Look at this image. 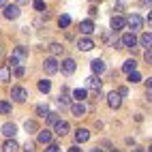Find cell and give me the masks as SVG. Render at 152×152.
<instances>
[{
    "mask_svg": "<svg viewBox=\"0 0 152 152\" xmlns=\"http://www.w3.org/2000/svg\"><path fill=\"white\" fill-rule=\"evenodd\" d=\"M75 69H77V64H75V60H73V58H64V60H62V64H60V71H62L64 75H73V73H75Z\"/></svg>",
    "mask_w": 152,
    "mask_h": 152,
    "instance_id": "obj_4",
    "label": "cell"
},
{
    "mask_svg": "<svg viewBox=\"0 0 152 152\" xmlns=\"http://www.w3.org/2000/svg\"><path fill=\"white\" fill-rule=\"evenodd\" d=\"M4 17H7V19H17V17H19V7H17V4L4 7Z\"/></svg>",
    "mask_w": 152,
    "mask_h": 152,
    "instance_id": "obj_10",
    "label": "cell"
},
{
    "mask_svg": "<svg viewBox=\"0 0 152 152\" xmlns=\"http://www.w3.org/2000/svg\"><path fill=\"white\" fill-rule=\"evenodd\" d=\"M120 41H122L124 47H135L137 45V37H135V32H124Z\"/></svg>",
    "mask_w": 152,
    "mask_h": 152,
    "instance_id": "obj_8",
    "label": "cell"
},
{
    "mask_svg": "<svg viewBox=\"0 0 152 152\" xmlns=\"http://www.w3.org/2000/svg\"><path fill=\"white\" fill-rule=\"evenodd\" d=\"M135 69H137V62H135L133 58H131V60H126V62L122 64V71H124L126 75H131V73H135Z\"/></svg>",
    "mask_w": 152,
    "mask_h": 152,
    "instance_id": "obj_21",
    "label": "cell"
},
{
    "mask_svg": "<svg viewBox=\"0 0 152 152\" xmlns=\"http://www.w3.org/2000/svg\"><path fill=\"white\" fill-rule=\"evenodd\" d=\"M58 26H60V28L71 26V15H60V17H58Z\"/></svg>",
    "mask_w": 152,
    "mask_h": 152,
    "instance_id": "obj_28",
    "label": "cell"
},
{
    "mask_svg": "<svg viewBox=\"0 0 152 152\" xmlns=\"http://www.w3.org/2000/svg\"><path fill=\"white\" fill-rule=\"evenodd\" d=\"M47 122H49V124H54V126L60 122V118H58L56 111H49V114H47Z\"/></svg>",
    "mask_w": 152,
    "mask_h": 152,
    "instance_id": "obj_30",
    "label": "cell"
},
{
    "mask_svg": "<svg viewBox=\"0 0 152 152\" xmlns=\"http://www.w3.org/2000/svg\"><path fill=\"white\" fill-rule=\"evenodd\" d=\"M118 94H120V96H126V94H129V90H126V86H122V88H118Z\"/></svg>",
    "mask_w": 152,
    "mask_h": 152,
    "instance_id": "obj_39",
    "label": "cell"
},
{
    "mask_svg": "<svg viewBox=\"0 0 152 152\" xmlns=\"http://www.w3.org/2000/svg\"><path fill=\"white\" fill-rule=\"evenodd\" d=\"M24 129H26V133H34V131H37L39 126H37V122H34V120H26Z\"/></svg>",
    "mask_w": 152,
    "mask_h": 152,
    "instance_id": "obj_29",
    "label": "cell"
},
{
    "mask_svg": "<svg viewBox=\"0 0 152 152\" xmlns=\"http://www.w3.org/2000/svg\"><path fill=\"white\" fill-rule=\"evenodd\" d=\"M129 82H131V84H139V82H141V75L135 71V73H131V75H129Z\"/></svg>",
    "mask_w": 152,
    "mask_h": 152,
    "instance_id": "obj_32",
    "label": "cell"
},
{
    "mask_svg": "<svg viewBox=\"0 0 152 152\" xmlns=\"http://www.w3.org/2000/svg\"><path fill=\"white\" fill-rule=\"evenodd\" d=\"M69 152H82V150H79L77 146H71V148H69Z\"/></svg>",
    "mask_w": 152,
    "mask_h": 152,
    "instance_id": "obj_43",
    "label": "cell"
},
{
    "mask_svg": "<svg viewBox=\"0 0 152 152\" xmlns=\"http://www.w3.org/2000/svg\"><path fill=\"white\" fill-rule=\"evenodd\" d=\"M101 84H103V82H101L99 75H90V77L86 79V90H94V92H99V90H101Z\"/></svg>",
    "mask_w": 152,
    "mask_h": 152,
    "instance_id": "obj_6",
    "label": "cell"
},
{
    "mask_svg": "<svg viewBox=\"0 0 152 152\" xmlns=\"http://www.w3.org/2000/svg\"><path fill=\"white\" fill-rule=\"evenodd\" d=\"M28 58V49L26 47H15L13 49V54H11V58H9V66H22V62Z\"/></svg>",
    "mask_w": 152,
    "mask_h": 152,
    "instance_id": "obj_1",
    "label": "cell"
},
{
    "mask_svg": "<svg viewBox=\"0 0 152 152\" xmlns=\"http://www.w3.org/2000/svg\"><path fill=\"white\" fill-rule=\"evenodd\" d=\"M24 152H34V141H26V144H24Z\"/></svg>",
    "mask_w": 152,
    "mask_h": 152,
    "instance_id": "obj_35",
    "label": "cell"
},
{
    "mask_svg": "<svg viewBox=\"0 0 152 152\" xmlns=\"http://www.w3.org/2000/svg\"><path fill=\"white\" fill-rule=\"evenodd\" d=\"M24 73H26L24 66H17V69H15V77H24Z\"/></svg>",
    "mask_w": 152,
    "mask_h": 152,
    "instance_id": "obj_37",
    "label": "cell"
},
{
    "mask_svg": "<svg viewBox=\"0 0 152 152\" xmlns=\"http://www.w3.org/2000/svg\"><path fill=\"white\" fill-rule=\"evenodd\" d=\"M43 69H45L47 75H54V73H58V71H60V66H58V62H56V58H45Z\"/></svg>",
    "mask_w": 152,
    "mask_h": 152,
    "instance_id": "obj_5",
    "label": "cell"
},
{
    "mask_svg": "<svg viewBox=\"0 0 152 152\" xmlns=\"http://www.w3.org/2000/svg\"><path fill=\"white\" fill-rule=\"evenodd\" d=\"M73 99L79 101V103H84V99H86V88H77V90H73Z\"/></svg>",
    "mask_w": 152,
    "mask_h": 152,
    "instance_id": "obj_24",
    "label": "cell"
},
{
    "mask_svg": "<svg viewBox=\"0 0 152 152\" xmlns=\"http://www.w3.org/2000/svg\"><path fill=\"white\" fill-rule=\"evenodd\" d=\"M77 47L82 49V52H90V49L94 47V43H92V39L84 37V39H79V41H77Z\"/></svg>",
    "mask_w": 152,
    "mask_h": 152,
    "instance_id": "obj_14",
    "label": "cell"
},
{
    "mask_svg": "<svg viewBox=\"0 0 152 152\" xmlns=\"http://www.w3.org/2000/svg\"><path fill=\"white\" fill-rule=\"evenodd\" d=\"M0 82H11V66H0Z\"/></svg>",
    "mask_w": 152,
    "mask_h": 152,
    "instance_id": "obj_23",
    "label": "cell"
},
{
    "mask_svg": "<svg viewBox=\"0 0 152 152\" xmlns=\"http://www.w3.org/2000/svg\"><path fill=\"white\" fill-rule=\"evenodd\" d=\"M69 133V122H64V120H60V122L56 124V135L58 137H64Z\"/></svg>",
    "mask_w": 152,
    "mask_h": 152,
    "instance_id": "obj_20",
    "label": "cell"
},
{
    "mask_svg": "<svg viewBox=\"0 0 152 152\" xmlns=\"http://www.w3.org/2000/svg\"><path fill=\"white\" fill-rule=\"evenodd\" d=\"M58 103L60 105H62V107H71V105H73V103H71V99H69V94H66V88H62V92H60V96H58Z\"/></svg>",
    "mask_w": 152,
    "mask_h": 152,
    "instance_id": "obj_22",
    "label": "cell"
},
{
    "mask_svg": "<svg viewBox=\"0 0 152 152\" xmlns=\"http://www.w3.org/2000/svg\"><path fill=\"white\" fill-rule=\"evenodd\" d=\"M111 152H118V150H111Z\"/></svg>",
    "mask_w": 152,
    "mask_h": 152,
    "instance_id": "obj_49",
    "label": "cell"
},
{
    "mask_svg": "<svg viewBox=\"0 0 152 152\" xmlns=\"http://www.w3.org/2000/svg\"><path fill=\"white\" fill-rule=\"evenodd\" d=\"M62 45H60V43H52V45H49V54H52V56H60V54H62Z\"/></svg>",
    "mask_w": 152,
    "mask_h": 152,
    "instance_id": "obj_26",
    "label": "cell"
},
{
    "mask_svg": "<svg viewBox=\"0 0 152 152\" xmlns=\"http://www.w3.org/2000/svg\"><path fill=\"white\" fill-rule=\"evenodd\" d=\"M90 152H101V150H99V148H94V150H90Z\"/></svg>",
    "mask_w": 152,
    "mask_h": 152,
    "instance_id": "obj_47",
    "label": "cell"
},
{
    "mask_svg": "<svg viewBox=\"0 0 152 152\" xmlns=\"http://www.w3.org/2000/svg\"><path fill=\"white\" fill-rule=\"evenodd\" d=\"M32 7H34V11L43 13V11H45V0H34V2H32Z\"/></svg>",
    "mask_w": 152,
    "mask_h": 152,
    "instance_id": "obj_31",
    "label": "cell"
},
{
    "mask_svg": "<svg viewBox=\"0 0 152 152\" xmlns=\"http://www.w3.org/2000/svg\"><path fill=\"white\" fill-rule=\"evenodd\" d=\"M11 99L17 101V103H24V101L28 99V90L22 88V86H13L11 88Z\"/></svg>",
    "mask_w": 152,
    "mask_h": 152,
    "instance_id": "obj_3",
    "label": "cell"
},
{
    "mask_svg": "<svg viewBox=\"0 0 152 152\" xmlns=\"http://www.w3.org/2000/svg\"><path fill=\"white\" fill-rule=\"evenodd\" d=\"M114 7L118 9V11H122V9L126 7V0H114Z\"/></svg>",
    "mask_w": 152,
    "mask_h": 152,
    "instance_id": "obj_34",
    "label": "cell"
},
{
    "mask_svg": "<svg viewBox=\"0 0 152 152\" xmlns=\"http://www.w3.org/2000/svg\"><path fill=\"white\" fill-rule=\"evenodd\" d=\"M126 26L131 28V32H139V30L144 28V19H141V15H137V13H131L126 17Z\"/></svg>",
    "mask_w": 152,
    "mask_h": 152,
    "instance_id": "obj_2",
    "label": "cell"
},
{
    "mask_svg": "<svg viewBox=\"0 0 152 152\" xmlns=\"http://www.w3.org/2000/svg\"><path fill=\"white\" fill-rule=\"evenodd\" d=\"M148 26L152 28V9H150V13H148Z\"/></svg>",
    "mask_w": 152,
    "mask_h": 152,
    "instance_id": "obj_41",
    "label": "cell"
},
{
    "mask_svg": "<svg viewBox=\"0 0 152 152\" xmlns=\"http://www.w3.org/2000/svg\"><path fill=\"white\" fill-rule=\"evenodd\" d=\"M146 86H148V88H152V77H148V82H146Z\"/></svg>",
    "mask_w": 152,
    "mask_h": 152,
    "instance_id": "obj_46",
    "label": "cell"
},
{
    "mask_svg": "<svg viewBox=\"0 0 152 152\" xmlns=\"http://www.w3.org/2000/svg\"><path fill=\"white\" fill-rule=\"evenodd\" d=\"M37 114H39V116H43V118H47V114H49L47 105H39V107H37Z\"/></svg>",
    "mask_w": 152,
    "mask_h": 152,
    "instance_id": "obj_33",
    "label": "cell"
},
{
    "mask_svg": "<svg viewBox=\"0 0 152 152\" xmlns=\"http://www.w3.org/2000/svg\"><path fill=\"white\" fill-rule=\"evenodd\" d=\"M131 152H148V150H144V148H135V150H131Z\"/></svg>",
    "mask_w": 152,
    "mask_h": 152,
    "instance_id": "obj_45",
    "label": "cell"
},
{
    "mask_svg": "<svg viewBox=\"0 0 152 152\" xmlns=\"http://www.w3.org/2000/svg\"><path fill=\"white\" fill-rule=\"evenodd\" d=\"M144 60L148 64H152V49H146V54H144Z\"/></svg>",
    "mask_w": 152,
    "mask_h": 152,
    "instance_id": "obj_36",
    "label": "cell"
},
{
    "mask_svg": "<svg viewBox=\"0 0 152 152\" xmlns=\"http://www.w3.org/2000/svg\"><path fill=\"white\" fill-rule=\"evenodd\" d=\"M39 90L47 94L49 90H52V82H49V79H41V82H39Z\"/></svg>",
    "mask_w": 152,
    "mask_h": 152,
    "instance_id": "obj_25",
    "label": "cell"
},
{
    "mask_svg": "<svg viewBox=\"0 0 152 152\" xmlns=\"http://www.w3.org/2000/svg\"><path fill=\"white\" fill-rule=\"evenodd\" d=\"M120 103H122V99H120L118 92H109V94H107V105H109L111 109H118Z\"/></svg>",
    "mask_w": 152,
    "mask_h": 152,
    "instance_id": "obj_9",
    "label": "cell"
},
{
    "mask_svg": "<svg viewBox=\"0 0 152 152\" xmlns=\"http://www.w3.org/2000/svg\"><path fill=\"white\" fill-rule=\"evenodd\" d=\"M71 111H73V116L79 118V116H84V114H86V105H84V103H79V101H75V103L71 105Z\"/></svg>",
    "mask_w": 152,
    "mask_h": 152,
    "instance_id": "obj_18",
    "label": "cell"
},
{
    "mask_svg": "<svg viewBox=\"0 0 152 152\" xmlns=\"http://www.w3.org/2000/svg\"><path fill=\"white\" fill-rule=\"evenodd\" d=\"M0 114L2 116L11 114V103H9V101H0Z\"/></svg>",
    "mask_w": 152,
    "mask_h": 152,
    "instance_id": "obj_27",
    "label": "cell"
},
{
    "mask_svg": "<svg viewBox=\"0 0 152 152\" xmlns=\"http://www.w3.org/2000/svg\"><path fill=\"white\" fill-rule=\"evenodd\" d=\"M141 4H144V7H152V0H141Z\"/></svg>",
    "mask_w": 152,
    "mask_h": 152,
    "instance_id": "obj_42",
    "label": "cell"
},
{
    "mask_svg": "<svg viewBox=\"0 0 152 152\" xmlns=\"http://www.w3.org/2000/svg\"><path fill=\"white\" fill-rule=\"evenodd\" d=\"M90 139V131L88 129H77L75 131V141L77 144H84V141H88Z\"/></svg>",
    "mask_w": 152,
    "mask_h": 152,
    "instance_id": "obj_13",
    "label": "cell"
},
{
    "mask_svg": "<svg viewBox=\"0 0 152 152\" xmlns=\"http://www.w3.org/2000/svg\"><path fill=\"white\" fill-rule=\"evenodd\" d=\"M90 69H92L94 75H101L105 71V62H103V60H92V62H90Z\"/></svg>",
    "mask_w": 152,
    "mask_h": 152,
    "instance_id": "obj_15",
    "label": "cell"
},
{
    "mask_svg": "<svg viewBox=\"0 0 152 152\" xmlns=\"http://www.w3.org/2000/svg\"><path fill=\"white\" fill-rule=\"evenodd\" d=\"M0 7H2V9H4V7H9V0H0Z\"/></svg>",
    "mask_w": 152,
    "mask_h": 152,
    "instance_id": "obj_44",
    "label": "cell"
},
{
    "mask_svg": "<svg viewBox=\"0 0 152 152\" xmlns=\"http://www.w3.org/2000/svg\"><path fill=\"white\" fill-rule=\"evenodd\" d=\"M2 152H19V144L15 139H7L2 146Z\"/></svg>",
    "mask_w": 152,
    "mask_h": 152,
    "instance_id": "obj_17",
    "label": "cell"
},
{
    "mask_svg": "<svg viewBox=\"0 0 152 152\" xmlns=\"http://www.w3.org/2000/svg\"><path fill=\"white\" fill-rule=\"evenodd\" d=\"M148 152H152V146H150V148H148Z\"/></svg>",
    "mask_w": 152,
    "mask_h": 152,
    "instance_id": "obj_48",
    "label": "cell"
},
{
    "mask_svg": "<svg viewBox=\"0 0 152 152\" xmlns=\"http://www.w3.org/2000/svg\"><path fill=\"white\" fill-rule=\"evenodd\" d=\"M139 43H141V47L152 49V32H144V34L139 37Z\"/></svg>",
    "mask_w": 152,
    "mask_h": 152,
    "instance_id": "obj_19",
    "label": "cell"
},
{
    "mask_svg": "<svg viewBox=\"0 0 152 152\" xmlns=\"http://www.w3.org/2000/svg\"><path fill=\"white\" fill-rule=\"evenodd\" d=\"M15 4L17 7H24V4H28V0H15Z\"/></svg>",
    "mask_w": 152,
    "mask_h": 152,
    "instance_id": "obj_40",
    "label": "cell"
},
{
    "mask_svg": "<svg viewBox=\"0 0 152 152\" xmlns=\"http://www.w3.org/2000/svg\"><path fill=\"white\" fill-rule=\"evenodd\" d=\"M45 152H60V148H58V146H56V144H49V146H47V150H45Z\"/></svg>",
    "mask_w": 152,
    "mask_h": 152,
    "instance_id": "obj_38",
    "label": "cell"
},
{
    "mask_svg": "<svg viewBox=\"0 0 152 152\" xmlns=\"http://www.w3.org/2000/svg\"><path fill=\"white\" fill-rule=\"evenodd\" d=\"M79 30H82L84 34H92L94 32V24L90 22V19H84V22H79Z\"/></svg>",
    "mask_w": 152,
    "mask_h": 152,
    "instance_id": "obj_16",
    "label": "cell"
},
{
    "mask_svg": "<svg viewBox=\"0 0 152 152\" xmlns=\"http://www.w3.org/2000/svg\"><path fill=\"white\" fill-rule=\"evenodd\" d=\"M109 26H111L114 32H118V30H122V28L126 26V19H124L122 15H114V17L109 19Z\"/></svg>",
    "mask_w": 152,
    "mask_h": 152,
    "instance_id": "obj_7",
    "label": "cell"
},
{
    "mask_svg": "<svg viewBox=\"0 0 152 152\" xmlns=\"http://www.w3.org/2000/svg\"><path fill=\"white\" fill-rule=\"evenodd\" d=\"M39 144H52V139H54V135H52V131H47V129H43V131H39Z\"/></svg>",
    "mask_w": 152,
    "mask_h": 152,
    "instance_id": "obj_11",
    "label": "cell"
},
{
    "mask_svg": "<svg viewBox=\"0 0 152 152\" xmlns=\"http://www.w3.org/2000/svg\"><path fill=\"white\" fill-rule=\"evenodd\" d=\"M15 133H17V126H15L13 122H7V124H2V135H4V137L13 139V137H15Z\"/></svg>",
    "mask_w": 152,
    "mask_h": 152,
    "instance_id": "obj_12",
    "label": "cell"
}]
</instances>
